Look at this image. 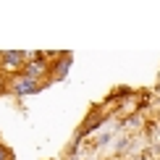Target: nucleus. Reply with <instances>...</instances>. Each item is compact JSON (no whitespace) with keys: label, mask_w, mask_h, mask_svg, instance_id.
Returning a JSON list of instances; mask_svg holds the SVG:
<instances>
[{"label":"nucleus","mask_w":160,"mask_h":160,"mask_svg":"<svg viewBox=\"0 0 160 160\" xmlns=\"http://www.w3.org/2000/svg\"><path fill=\"white\" fill-rule=\"evenodd\" d=\"M18 74L34 79V82H45V84H50V82H48V74H50V58H48V52H42V50L32 52V58L21 66V71H18Z\"/></svg>","instance_id":"f257e3e1"},{"label":"nucleus","mask_w":160,"mask_h":160,"mask_svg":"<svg viewBox=\"0 0 160 160\" xmlns=\"http://www.w3.org/2000/svg\"><path fill=\"white\" fill-rule=\"evenodd\" d=\"M45 82H34V79L24 76V74H8V92L16 97H26V95H34V92H42L45 89Z\"/></svg>","instance_id":"f03ea898"},{"label":"nucleus","mask_w":160,"mask_h":160,"mask_svg":"<svg viewBox=\"0 0 160 160\" xmlns=\"http://www.w3.org/2000/svg\"><path fill=\"white\" fill-rule=\"evenodd\" d=\"M32 58L29 50H0V68L5 74H16L21 71V66Z\"/></svg>","instance_id":"7ed1b4c3"},{"label":"nucleus","mask_w":160,"mask_h":160,"mask_svg":"<svg viewBox=\"0 0 160 160\" xmlns=\"http://www.w3.org/2000/svg\"><path fill=\"white\" fill-rule=\"evenodd\" d=\"M68 68H71V52L66 50H58V58L50 61V74H48V82H61V79L68 76Z\"/></svg>","instance_id":"20e7f679"},{"label":"nucleus","mask_w":160,"mask_h":160,"mask_svg":"<svg viewBox=\"0 0 160 160\" xmlns=\"http://www.w3.org/2000/svg\"><path fill=\"white\" fill-rule=\"evenodd\" d=\"M5 92H8V74L0 68V95H5Z\"/></svg>","instance_id":"39448f33"},{"label":"nucleus","mask_w":160,"mask_h":160,"mask_svg":"<svg viewBox=\"0 0 160 160\" xmlns=\"http://www.w3.org/2000/svg\"><path fill=\"white\" fill-rule=\"evenodd\" d=\"M0 160H13V152H11V147H5L3 142H0Z\"/></svg>","instance_id":"423d86ee"},{"label":"nucleus","mask_w":160,"mask_h":160,"mask_svg":"<svg viewBox=\"0 0 160 160\" xmlns=\"http://www.w3.org/2000/svg\"><path fill=\"white\" fill-rule=\"evenodd\" d=\"M158 118H160V113H158Z\"/></svg>","instance_id":"0eeeda50"}]
</instances>
